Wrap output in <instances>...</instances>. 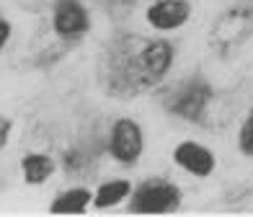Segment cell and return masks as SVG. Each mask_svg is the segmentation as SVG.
Segmentation results:
<instances>
[{
	"label": "cell",
	"mask_w": 253,
	"mask_h": 217,
	"mask_svg": "<svg viewBox=\"0 0 253 217\" xmlns=\"http://www.w3.org/2000/svg\"><path fill=\"white\" fill-rule=\"evenodd\" d=\"M173 65V47L166 39L117 37L103 57V83L109 96H140L155 88Z\"/></svg>",
	"instance_id": "obj_1"
},
{
	"label": "cell",
	"mask_w": 253,
	"mask_h": 217,
	"mask_svg": "<svg viewBox=\"0 0 253 217\" xmlns=\"http://www.w3.org/2000/svg\"><path fill=\"white\" fill-rule=\"evenodd\" d=\"M253 37V0H238L212 24V44L220 49L240 47Z\"/></svg>",
	"instance_id": "obj_2"
},
{
	"label": "cell",
	"mask_w": 253,
	"mask_h": 217,
	"mask_svg": "<svg viewBox=\"0 0 253 217\" xmlns=\"http://www.w3.org/2000/svg\"><path fill=\"white\" fill-rule=\"evenodd\" d=\"M129 212L140 215H163L176 212L181 204V189L168 178H147L129 194Z\"/></svg>",
	"instance_id": "obj_3"
},
{
	"label": "cell",
	"mask_w": 253,
	"mask_h": 217,
	"mask_svg": "<svg viewBox=\"0 0 253 217\" xmlns=\"http://www.w3.org/2000/svg\"><path fill=\"white\" fill-rule=\"evenodd\" d=\"M210 101H212V88L202 78H191V81L178 83L166 96V109L186 122H199L207 106H210Z\"/></svg>",
	"instance_id": "obj_4"
},
{
	"label": "cell",
	"mask_w": 253,
	"mask_h": 217,
	"mask_svg": "<svg viewBox=\"0 0 253 217\" xmlns=\"http://www.w3.org/2000/svg\"><path fill=\"white\" fill-rule=\"evenodd\" d=\"M145 150V134L142 127L134 119H117L111 124L109 132V153L117 163L122 166H134L140 161V155Z\"/></svg>",
	"instance_id": "obj_5"
},
{
	"label": "cell",
	"mask_w": 253,
	"mask_h": 217,
	"mask_svg": "<svg viewBox=\"0 0 253 217\" xmlns=\"http://www.w3.org/2000/svg\"><path fill=\"white\" fill-rule=\"evenodd\" d=\"M52 29L60 39L75 42L90 29V16L80 0H57L52 8Z\"/></svg>",
	"instance_id": "obj_6"
},
{
	"label": "cell",
	"mask_w": 253,
	"mask_h": 217,
	"mask_svg": "<svg viewBox=\"0 0 253 217\" xmlns=\"http://www.w3.org/2000/svg\"><path fill=\"white\" fill-rule=\"evenodd\" d=\"M173 163L186 171V174L197 176V178H207L214 174L217 168V158L207 145L194 142V140H183L173 147Z\"/></svg>",
	"instance_id": "obj_7"
},
{
	"label": "cell",
	"mask_w": 253,
	"mask_h": 217,
	"mask_svg": "<svg viewBox=\"0 0 253 217\" xmlns=\"http://www.w3.org/2000/svg\"><path fill=\"white\" fill-rule=\"evenodd\" d=\"M191 16V5L189 0H158L147 8V24L158 31H176L189 21Z\"/></svg>",
	"instance_id": "obj_8"
},
{
	"label": "cell",
	"mask_w": 253,
	"mask_h": 217,
	"mask_svg": "<svg viewBox=\"0 0 253 217\" xmlns=\"http://www.w3.org/2000/svg\"><path fill=\"white\" fill-rule=\"evenodd\" d=\"M90 204H93V194L83 186H75V189L57 194L49 204V212H54V215H83V212H88Z\"/></svg>",
	"instance_id": "obj_9"
},
{
	"label": "cell",
	"mask_w": 253,
	"mask_h": 217,
	"mask_svg": "<svg viewBox=\"0 0 253 217\" xmlns=\"http://www.w3.org/2000/svg\"><path fill=\"white\" fill-rule=\"evenodd\" d=\"M21 174H24L26 184L39 186L54 174V161L44 153H26L21 158Z\"/></svg>",
	"instance_id": "obj_10"
},
{
	"label": "cell",
	"mask_w": 253,
	"mask_h": 217,
	"mask_svg": "<svg viewBox=\"0 0 253 217\" xmlns=\"http://www.w3.org/2000/svg\"><path fill=\"white\" fill-rule=\"evenodd\" d=\"M129 194H132V184H129V181H126V178H111V181L101 184L93 191V207H98V210L117 207V204L124 202Z\"/></svg>",
	"instance_id": "obj_11"
},
{
	"label": "cell",
	"mask_w": 253,
	"mask_h": 217,
	"mask_svg": "<svg viewBox=\"0 0 253 217\" xmlns=\"http://www.w3.org/2000/svg\"><path fill=\"white\" fill-rule=\"evenodd\" d=\"M238 147L243 155L253 158V106H251L248 117L243 119V124H240V130H238Z\"/></svg>",
	"instance_id": "obj_12"
},
{
	"label": "cell",
	"mask_w": 253,
	"mask_h": 217,
	"mask_svg": "<svg viewBox=\"0 0 253 217\" xmlns=\"http://www.w3.org/2000/svg\"><path fill=\"white\" fill-rule=\"evenodd\" d=\"M10 130H13V124H10V119H8V117H3V114H0V150H3V147L8 145Z\"/></svg>",
	"instance_id": "obj_13"
},
{
	"label": "cell",
	"mask_w": 253,
	"mask_h": 217,
	"mask_svg": "<svg viewBox=\"0 0 253 217\" xmlns=\"http://www.w3.org/2000/svg\"><path fill=\"white\" fill-rule=\"evenodd\" d=\"M8 39H10V24L0 16V52L5 49V44H8Z\"/></svg>",
	"instance_id": "obj_14"
}]
</instances>
